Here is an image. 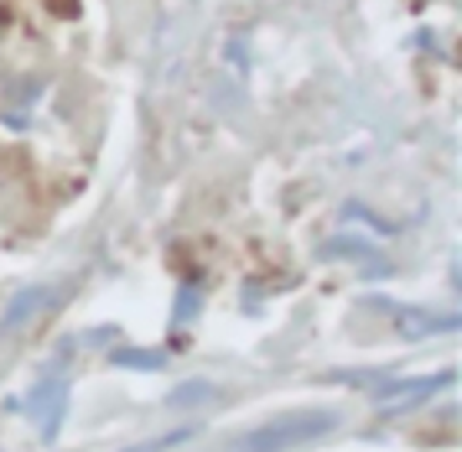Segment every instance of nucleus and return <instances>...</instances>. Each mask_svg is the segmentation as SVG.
<instances>
[{
	"instance_id": "obj_1",
	"label": "nucleus",
	"mask_w": 462,
	"mask_h": 452,
	"mask_svg": "<svg viewBox=\"0 0 462 452\" xmlns=\"http://www.w3.org/2000/svg\"><path fill=\"white\" fill-rule=\"evenodd\" d=\"M339 426V412L333 410H300L286 412L280 420L266 422L256 432L243 436L240 452H290L306 442H316L329 436Z\"/></svg>"
},
{
	"instance_id": "obj_2",
	"label": "nucleus",
	"mask_w": 462,
	"mask_h": 452,
	"mask_svg": "<svg viewBox=\"0 0 462 452\" xmlns=\"http://www.w3.org/2000/svg\"><path fill=\"white\" fill-rule=\"evenodd\" d=\"M449 373L446 376H430V379H416V383H396L393 390H383V402H389V406H383L386 412H396V410H410V406H416V402L430 400L432 392H439L446 383H449Z\"/></svg>"
},
{
	"instance_id": "obj_3",
	"label": "nucleus",
	"mask_w": 462,
	"mask_h": 452,
	"mask_svg": "<svg viewBox=\"0 0 462 452\" xmlns=\"http://www.w3.org/2000/svg\"><path fill=\"white\" fill-rule=\"evenodd\" d=\"M53 300V290L51 286H31V290H21V293L14 296L11 306H7V313L0 319V333H7V329H17L23 327L31 316H37L43 306Z\"/></svg>"
},
{
	"instance_id": "obj_4",
	"label": "nucleus",
	"mask_w": 462,
	"mask_h": 452,
	"mask_svg": "<svg viewBox=\"0 0 462 452\" xmlns=\"http://www.w3.org/2000/svg\"><path fill=\"white\" fill-rule=\"evenodd\" d=\"M116 366H130V369H160L167 359L163 353H153V349H116L110 356Z\"/></svg>"
},
{
	"instance_id": "obj_5",
	"label": "nucleus",
	"mask_w": 462,
	"mask_h": 452,
	"mask_svg": "<svg viewBox=\"0 0 462 452\" xmlns=\"http://www.w3.org/2000/svg\"><path fill=\"white\" fill-rule=\"evenodd\" d=\"M210 396H213V386H210V383H200V379H193V383H183L180 390L170 392V406H177V410H187V406L207 402Z\"/></svg>"
},
{
	"instance_id": "obj_6",
	"label": "nucleus",
	"mask_w": 462,
	"mask_h": 452,
	"mask_svg": "<svg viewBox=\"0 0 462 452\" xmlns=\"http://www.w3.org/2000/svg\"><path fill=\"white\" fill-rule=\"evenodd\" d=\"M200 313V293H197V286H183L177 293V306H173V319L177 323H189L193 316Z\"/></svg>"
},
{
	"instance_id": "obj_7",
	"label": "nucleus",
	"mask_w": 462,
	"mask_h": 452,
	"mask_svg": "<svg viewBox=\"0 0 462 452\" xmlns=\"http://www.w3.org/2000/svg\"><path fill=\"white\" fill-rule=\"evenodd\" d=\"M189 436V429H183V432H173V436H163V439H157V442H150V446H137V449H126V452H157V449H170V446H177L180 439H187Z\"/></svg>"
}]
</instances>
